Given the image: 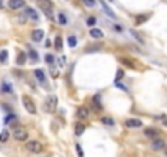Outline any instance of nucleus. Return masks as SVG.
Here are the masks:
<instances>
[{
	"label": "nucleus",
	"mask_w": 167,
	"mask_h": 157,
	"mask_svg": "<svg viewBox=\"0 0 167 157\" xmlns=\"http://www.w3.org/2000/svg\"><path fill=\"white\" fill-rule=\"evenodd\" d=\"M21 102H23V107H25V110L30 113V115H36V105H35V102L31 100V97H28V95H23V97H21Z\"/></svg>",
	"instance_id": "obj_1"
},
{
	"label": "nucleus",
	"mask_w": 167,
	"mask_h": 157,
	"mask_svg": "<svg viewBox=\"0 0 167 157\" xmlns=\"http://www.w3.org/2000/svg\"><path fill=\"white\" fill-rule=\"evenodd\" d=\"M36 3L40 5V8L46 13L47 17H51V13H52V0H36Z\"/></svg>",
	"instance_id": "obj_2"
},
{
	"label": "nucleus",
	"mask_w": 167,
	"mask_h": 157,
	"mask_svg": "<svg viewBox=\"0 0 167 157\" xmlns=\"http://www.w3.org/2000/svg\"><path fill=\"white\" fill-rule=\"evenodd\" d=\"M13 137H15L17 141H26L28 139V131L21 126L13 128Z\"/></svg>",
	"instance_id": "obj_3"
},
{
	"label": "nucleus",
	"mask_w": 167,
	"mask_h": 157,
	"mask_svg": "<svg viewBox=\"0 0 167 157\" xmlns=\"http://www.w3.org/2000/svg\"><path fill=\"white\" fill-rule=\"evenodd\" d=\"M26 149L30 152H33V154H40V152H43V144L40 141H28Z\"/></svg>",
	"instance_id": "obj_4"
},
{
	"label": "nucleus",
	"mask_w": 167,
	"mask_h": 157,
	"mask_svg": "<svg viewBox=\"0 0 167 157\" xmlns=\"http://www.w3.org/2000/svg\"><path fill=\"white\" fill-rule=\"evenodd\" d=\"M56 108H58V98H56V95H49V97L46 98V110L54 111Z\"/></svg>",
	"instance_id": "obj_5"
},
{
	"label": "nucleus",
	"mask_w": 167,
	"mask_h": 157,
	"mask_svg": "<svg viewBox=\"0 0 167 157\" xmlns=\"http://www.w3.org/2000/svg\"><path fill=\"white\" fill-rule=\"evenodd\" d=\"M35 77H36V80H38V82H40V84L43 85V87H47L44 70H41V69H35Z\"/></svg>",
	"instance_id": "obj_6"
},
{
	"label": "nucleus",
	"mask_w": 167,
	"mask_h": 157,
	"mask_svg": "<svg viewBox=\"0 0 167 157\" xmlns=\"http://www.w3.org/2000/svg\"><path fill=\"white\" fill-rule=\"evenodd\" d=\"M165 146H167L165 141H164V139H159V137H156V139L152 141V144H151L152 151H164Z\"/></svg>",
	"instance_id": "obj_7"
},
{
	"label": "nucleus",
	"mask_w": 167,
	"mask_h": 157,
	"mask_svg": "<svg viewBox=\"0 0 167 157\" xmlns=\"http://www.w3.org/2000/svg\"><path fill=\"white\" fill-rule=\"evenodd\" d=\"M25 15H26V18H30L31 21H38V20H40V15H38L36 10H35V8H31V7L25 8Z\"/></svg>",
	"instance_id": "obj_8"
},
{
	"label": "nucleus",
	"mask_w": 167,
	"mask_h": 157,
	"mask_svg": "<svg viewBox=\"0 0 167 157\" xmlns=\"http://www.w3.org/2000/svg\"><path fill=\"white\" fill-rule=\"evenodd\" d=\"M92 108L95 111H102L103 110V105H102V98H100V95H95L92 98Z\"/></svg>",
	"instance_id": "obj_9"
},
{
	"label": "nucleus",
	"mask_w": 167,
	"mask_h": 157,
	"mask_svg": "<svg viewBox=\"0 0 167 157\" xmlns=\"http://www.w3.org/2000/svg\"><path fill=\"white\" fill-rule=\"evenodd\" d=\"M31 39L35 43L43 41V39H44V31H43V30H33L31 31Z\"/></svg>",
	"instance_id": "obj_10"
},
{
	"label": "nucleus",
	"mask_w": 167,
	"mask_h": 157,
	"mask_svg": "<svg viewBox=\"0 0 167 157\" xmlns=\"http://www.w3.org/2000/svg\"><path fill=\"white\" fill-rule=\"evenodd\" d=\"M8 7L12 10H18V8L25 7V0H8Z\"/></svg>",
	"instance_id": "obj_11"
},
{
	"label": "nucleus",
	"mask_w": 167,
	"mask_h": 157,
	"mask_svg": "<svg viewBox=\"0 0 167 157\" xmlns=\"http://www.w3.org/2000/svg\"><path fill=\"white\" fill-rule=\"evenodd\" d=\"M125 125H126V128H141L142 123H141V120H136V118H130V120L125 121Z\"/></svg>",
	"instance_id": "obj_12"
},
{
	"label": "nucleus",
	"mask_w": 167,
	"mask_h": 157,
	"mask_svg": "<svg viewBox=\"0 0 167 157\" xmlns=\"http://www.w3.org/2000/svg\"><path fill=\"white\" fill-rule=\"evenodd\" d=\"M77 116L80 118V120H87V118L90 116L89 108H87V107H80L79 110H77Z\"/></svg>",
	"instance_id": "obj_13"
},
{
	"label": "nucleus",
	"mask_w": 167,
	"mask_h": 157,
	"mask_svg": "<svg viewBox=\"0 0 167 157\" xmlns=\"http://www.w3.org/2000/svg\"><path fill=\"white\" fill-rule=\"evenodd\" d=\"M159 133H161V131L156 129V128H146V129H144V134H146L147 137H154V139L159 136Z\"/></svg>",
	"instance_id": "obj_14"
},
{
	"label": "nucleus",
	"mask_w": 167,
	"mask_h": 157,
	"mask_svg": "<svg viewBox=\"0 0 167 157\" xmlns=\"http://www.w3.org/2000/svg\"><path fill=\"white\" fill-rule=\"evenodd\" d=\"M130 35L135 38V39L138 41V43H141V44H144V36L141 35L139 31H136V30H130Z\"/></svg>",
	"instance_id": "obj_15"
},
{
	"label": "nucleus",
	"mask_w": 167,
	"mask_h": 157,
	"mask_svg": "<svg viewBox=\"0 0 167 157\" xmlns=\"http://www.w3.org/2000/svg\"><path fill=\"white\" fill-rule=\"evenodd\" d=\"M90 36L93 39H102L103 38V31H100L98 28H90Z\"/></svg>",
	"instance_id": "obj_16"
},
{
	"label": "nucleus",
	"mask_w": 167,
	"mask_h": 157,
	"mask_svg": "<svg viewBox=\"0 0 167 157\" xmlns=\"http://www.w3.org/2000/svg\"><path fill=\"white\" fill-rule=\"evenodd\" d=\"M118 61H120V62H121L123 65H126V67H130V69H135V67H136V65H135V62H133L131 59H128V58H120Z\"/></svg>",
	"instance_id": "obj_17"
},
{
	"label": "nucleus",
	"mask_w": 167,
	"mask_h": 157,
	"mask_svg": "<svg viewBox=\"0 0 167 157\" xmlns=\"http://www.w3.org/2000/svg\"><path fill=\"white\" fill-rule=\"evenodd\" d=\"M100 3H102V7H103V10H105V13L110 17V18H115V13H113V10L110 8L107 3H105V0H100Z\"/></svg>",
	"instance_id": "obj_18"
},
{
	"label": "nucleus",
	"mask_w": 167,
	"mask_h": 157,
	"mask_svg": "<svg viewBox=\"0 0 167 157\" xmlns=\"http://www.w3.org/2000/svg\"><path fill=\"white\" fill-rule=\"evenodd\" d=\"M149 17H151V13H146V15H138L136 17V25H141V23H144L149 20Z\"/></svg>",
	"instance_id": "obj_19"
},
{
	"label": "nucleus",
	"mask_w": 167,
	"mask_h": 157,
	"mask_svg": "<svg viewBox=\"0 0 167 157\" xmlns=\"http://www.w3.org/2000/svg\"><path fill=\"white\" fill-rule=\"evenodd\" d=\"M58 21H59L61 26L67 25V17H66V13H59V15H58Z\"/></svg>",
	"instance_id": "obj_20"
},
{
	"label": "nucleus",
	"mask_w": 167,
	"mask_h": 157,
	"mask_svg": "<svg viewBox=\"0 0 167 157\" xmlns=\"http://www.w3.org/2000/svg\"><path fill=\"white\" fill-rule=\"evenodd\" d=\"M102 123H103V125H107V126H115V120H113V118H110V116H103L102 118Z\"/></svg>",
	"instance_id": "obj_21"
},
{
	"label": "nucleus",
	"mask_w": 167,
	"mask_h": 157,
	"mask_svg": "<svg viewBox=\"0 0 167 157\" xmlns=\"http://www.w3.org/2000/svg\"><path fill=\"white\" fill-rule=\"evenodd\" d=\"M25 61H26V54H25V52H20V54H18V58H17V64L18 65H23V64H25Z\"/></svg>",
	"instance_id": "obj_22"
},
{
	"label": "nucleus",
	"mask_w": 167,
	"mask_h": 157,
	"mask_svg": "<svg viewBox=\"0 0 167 157\" xmlns=\"http://www.w3.org/2000/svg\"><path fill=\"white\" fill-rule=\"evenodd\" d=\"M8 137H10V133H8V131H2V133H0V142H7Z\"/></svg>",
	"instance_id": "obj_23"
},
{
	"label": "nucleus",
	"mask_w": 167,
	"mask_h": 157,
	"mask_svg": "<svg viewBox=\"0 0 167 157\" xmlns=\"http://www.w3.org/2000/svg\"><path fill=\"white\" fill-rule=\"evenodd\" d=\"M7 59H8V52L3 49V51H0V62L2 64H5L7 62Z\"/></svg>",
	"instance_id": "obj_24"
},
{
	"label": "nucleus",
	"mask_w": 167,
	"mask_h": 157,
	"mask_svg": "<svg viewBox=\"0 0 167 157\" xmlns=\"http://www.w3.org/2000/svg\"><path fill=\"white\" fill-rule=\"evenodd\" d=\"M67 44L70 47H75V46H77V38H75V36H69L67 38Z\"/></svg>",
	"instance_id": "obj_25"
},
{
	"label": "nucleus",
	"mask_w": 167,
	"mask_h": 157,
	"mask_svg": "<svg viewBox=\"0 0 167 157\" xmlns=\"http://www.w3.org/2000/svg\"><path fill=\"white\" fill-rule=\"evenodd\" d=\"M28 56H30V59L33 61V62H38V54H36V51L35 49H30V52H28Z\"/></svg>",
	"instance_id": "obj_26"
},
{
	"label": "nucleus",
	"mask_w": 167,
	"mask_h": 157,
	"mask_svg": "<svg viewBox=\"0 0 167 157\" xmlns=\"http://www.w3.org/2000/svg\"><path fill=\"white\" fill-rule=\"evenodd\" d=\"M54 47H56V49H58V51H61V49H63V38H61V36H58V38H56Z\"/></svg>",
	"instance_id": "obj_27"
},
{
	"label": "nucleus",
	"mask_w": 167,
	"mask_h": 157,
	"mask_svg": "<svg viewBox=\"0 0 167 157\" xmlns=\"http://www.w3.org/2000/svg\"><path fill=\"white\" fill-rule=\"evenodd\" d=\"M0 88H2V92H3V93H12V92H13L12 87H10L8 84H5V82L2 84V87H0Z\"/></svg>",
	"instance_id": "obj_28"
},
{
	"label": "nucleus",
	"mask_w": 167,
	"mask_h": 157,
	"mask_svg": "<svg viewBox=\"0 0 167 157\" xmlns=\"http://www.w3.org/2000/svg\"><path fill=\"white\" fill-rule=\"evenodd\" d=\"M84 129H85V126H84V125H79V123L75 125V134H77V136H80V134H82V133H84Z\"/></svg>",
	"instance_id": "obj_29"
},
{
	"label": "nucleus",
	"mask_w": 167,
	"mask_h": 157,
	"mask_svg": "<svg viewBox=\"0 0 167 157\" xmlns=\"http://www.w3.org/2000/svg\"><path fill=\"white\" fill-rule=\"evenodd\" d=\"M85 7H95L97 5V0H82Z\"/></svg>",
	"instance_id": "obj_30"
},
{
	"label": "nucleus",
	"mask_w": 167,
	"mask_h": 157,
	"mask_svg": "<svg viewBox=\"0 0 167 157\" xmlns=\"http://www.w3.org/2000/svg\"><path fill=\"white\" fill-rule=\"evenodd\" d=\"M46 62L49 65H54V56H52V54H46Z\"/></svg>",
	"instance_id": "obj_31"
},
{
	"label": "nucleus",
	"mask_w": 167,
	"mask_h": 157,
	"mask_svg": "<svg viewBox=\"0 0 167 157\" xmlns=\"http://www.w3.org/2000/svg\"><path fill=\"white\" fill-rule=\"evenodd\" d=\"M95 23H97V20H95V17H89V18H87V25H89L90 28H92V26L95 25Z\"/></svg>",
	"instance_id": "obj_32"
},
{
	"label": "nucleus",
	"mask_w": 167,
	"mask_h": 157,
	"mask_svg": "<svg viewBox=\"0 0 167 157\" xmlns=\"http://www.w3.org/2000/svg\"><path fill=\"white\" fill-rule=\"evenodd\" d=\"M75 151H77L79 157H84V151H82V146L80 144H75Z\"/></svg>",
	"instance_id": "obj_33"
},
{
	"label": "nucleus",
	"mask_w": 167,
	"mask_h": 157,
	"mask_svg": "<svg viewBox=\"0 0 167 157\" xmlns=\"http://www.w3.org/2000/svg\"><path fill=\"white\" fill-rule=\"evenodd\" d=\"M115 85H116L118 88H121L123 92H128V87H126V85H123L121 82H116V80H115Z\"/></svg>",
	"instance_id": "obj_34"
},
{
	"label": "nucleus",
	"mask_w": 167,
	"mask_h": 157,
	"mask_svg": "<svg viewBox=\"0 0 167 157\" xmlns=\"http://www.w3.org/2000/svg\"><path fill=\"white\" fill-rule=\"evenodd\" d=\"M123 75H125V72L120 69V70H116V82H120V80L123 79Z\"/></svg>",
	"instance_id": "obj_35"
},
{
	"label": "nucleus",
	"mask_w": 167,
	"mask_h": 157,
	"mask_svg": "<svg viewBox=\"0 0 167 157\" xmlns=\"http://www.w3.org/2000/svg\"><path fill=\"white\" fill-rule=\"evenodd\" d=\"M15 118H17L15 115H8V116L5 118V123H7V125H8V123H12V121L15 123Z\"/></svg>",
	"instance_id": "obj_36"
},
{
	"label": "nucleus",
	"mask_w": 167,
	"mask_h": 157,
	"mask_svg": "<svg viewBox=\"0 0 167 157\" xmlns=\"http://www.w3.org/2000/svg\"><path fill=\"white\" fill-rule=\"evenodd\" d=\"M66 62H67L66 56H61V58H59V65H61V67H64V65H66Z\"/></svg>",
	"instance_id": "obj_37"
},
{
	"label": "nucleus",
	"mask_w": 167,
	"mask_h": 157,
	"mask_svg": "<svg viewBox=\"0 0 167 157\" xmlns=\"http://www.w3.org/2000/svg\"><path fill=\"white\" fill-rule=\"evenodd\" d=\"M113 30H115V31H123V28L120 25H115V26H113Z\"/></svg>",
	"instance_id": "obj_38"
},
{
	"label": "nucleus",
	"mask_w": 167,
	"mask_h": 157,
	"mask_svg": "<svg viewBox=\"0 0 167 157\" xmlns=\"http://www.w3.org/2000/svg\"><path fill=\"white\" fill-rule=\"evenodd\" d=\"M164 154H165V157H167V146L164 147Z\"/></svg>",
	"instance_id": "obj_39"
},
{
	"label": "nucleus",
	"mask_w": 167,
	"mask_h": 157,
	"mask_svg": "<svg viewBox=\"0 0 167 157\" xmlns=\"http://www.w3.org/2000/svg\"><path fill=\"white\" fill-rule=\"evenodd\" d=\"M2 5H3V2H2V0H0V8H2Z\"/></svg>",
	"instance_id": "obj_40"
},
{
	"label": "nucleus",
	"mask_w": 167,
	"mask_h": 157,
	"mask_svg": "<svg viewBox=\"0 0 167 157\" xmlns=\"http://www.w3.org/2000/svg\"><path fill=\"white\" fill-rule=\"evenodd\" d=\"M164 125H165V126H167V120H164Z\"/></svg>",
	"instance_id": "obj_41"
},
{
	"label": "nucleus",
	"mask_w": 167,
	"mask_h": 157,
	"mask_svg": "<svg viewBox=\"0 0 167 157\" xmlns=\"http://www.w3.org/2000/svg\"><path fill=\"white\" fill-rule=\"evenodd\" d=\"M108 2H113V0H108Z\"/></svg>",
	"instance_id": "obj_42"
},
{
	"label": "nucleus",
	"mask_w": 167,
	"mask_h": 157,
	"mask_svg": "<svg viewBox=\"0 0 167 157\" xmlns=\"http://www.w3.org/2000/svg\"><path fill=\"white\" fill-rule=\"evenodd\" d=\"M49 157H51V155H49Z\"/></svg>",
	"instance_id": "obj_43"
}]
</instances>
